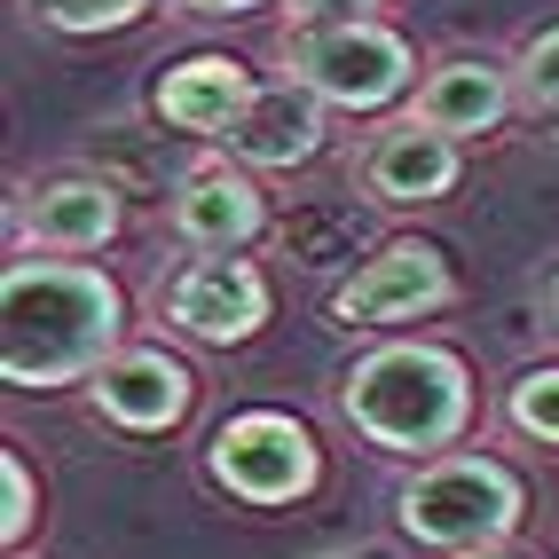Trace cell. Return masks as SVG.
<instances>
[{
  "label": "cell",
  "instance_id": "cell-1",
  "mask_svg": "<svg viewBox=\"0 0 559 559\" xmlns=\"http://www.w3.org/2000/svg\"><path fill=\"white\" fill-rule=\"evenodd\" d=\"M119 340V292L95 269L63 260H9L0 276V370L9 386H63L103 370Z\"/></svg>",
  "mask_w": 559,
  "mask_h": 559
},
{
  "label": "cell",
  "instance_id": "cell-2",
  "mask_svg": "<svg viewBox=\"0 0 559 559\" xmlns=\"http://www.w3.org/2000/svg\"><path fill=\"white\" fill-rule=\"evenodd\" d=\"M465 370L441 347H379L347 379V418L386 450H441L465 433Z\"/></svg>",
  "mask_w": 559,
  "mask_h": 559
},
{
  "label": "cell",
  "instance_id": "cell-3",
  "mask_svg": "<svg viewBox=\"0 0 559 559\" xmlns=\"http://www.w3.org/2000/svg\"><path fill=\"white\" fill-rule=\"evenodd\" d=\"M284 71L300 87H316L323 103L340 110H379L409 87V48L394 40L386 24H292L284 32Z\"/></svg>",
  "mask_w": 559,
  "mask_h": 559
},
{
  "label": "cell",
  "instance_id": "cell-4",
  "mask_svg": "<svg viewBox=\"0 0 559 559\" xmlns=\"http://www.w3.org/2000/svg\"><path fill=\"white\" fill-rule=\"evenodd\" d=\"M520 520V480L489 457H450L402 489V528L441 551H489Z\"/></svg>",
  "mask_w": 559,
  "mask_h": 559
},
{
  "label": "cell",
  "instance_id": "cell-5",
  "mask_svg": "<svg viewBox=\"0 0 559 559\" xmlns=\"http://www.w3.org/2000/svg\"><path fill=\"white\" fill-rule=\"evenodd\" d=\"M213 480L229 497L245 504H292V497H308V480H316V441L276 418V409H245V418H229L213 433Z\"/></svg>",
  "mask_w": 559,
  "mask_h": 559
},
{
  "label": "cell",
  "instance_id": "cell-6",
  "mask_svg": "<svg viewBox=\"0 0 559 559\" xmlns=\"http://www.w3.org/2000/svg\"><path fill=\"white\" fill-rule=\"evenodd\" d=\"M450 300V269H441L433 245H386L379 260L340 284V323H394V316H418V308H441Z\"/></svg>",
  "mask_w": 559,
  "mask_h": 559
},
{
  "label": "cell",
  "instance_id": "cell-7",
  "mask_svg": "<svg viewBox=\"0 0 559 559\" xmlns=\"http://www.w3.org/2000/svg\"><path fill=\"white\" fill-rule=\"evenodd\" d=\"M166 308H174V323L190 331V340L229 347V340H252V331H260V316H269V292H260V276L245 269V260L205 252L198 269L166 292Z\"/></svg>",
  "mask_w": 559,
  "mask_h": 559
},
{
  "label": "cell",
  "instance_id": "cell-8",
  "mask_svg": "<svg viewBox=\"0 0 559 559\" xmlns=\"http://www.w3.org/2000/svg\"><path fill=\"white\" fill-rule=\"evenodd\" d=\"M457 181V134H433L426 119L409 127H386L379 142H370L362 158V190L379 205H418V198H441Z\"/></svg>",
  "mask_w": 559,
  "mask_h": 559
},
{
  "label": "cell",
  "instance_id": "cell-9",
  "mask_svg": "<svg viewBox=\"0 0 559 559\" xmlns=\"http://www.w3.org/2000/svg\"><path fill=\"white\" fill-rule=\"evenodd\" d=\"M316 142H323V95L300 80L260 87L245 103V119L229 127V151L252 166H300V158H316Z\"/></svg>",
  "mask_w": 559,
  "mask_h": 559
},
{
  "label": "cell",
  "instance_id": "cell-10",
  "mask_svg": "<svg viewBox=\"0 0 559 559\" xmlns=\"http://www.w3.org/2000/svg\"><path fill=\"white\" fill-rule=\"evenodd\" d=\"M252 95L260 87L245 80L237 56H190V63H174L158 80V119L181 127V134H229Z\"/></svg>",
  "mask_w": 559,
  "mask_h": 559
},
{
  "label": "cell",
  "instance_id": "cell-11",
  "mask_svg": "<svg viewBox=\"0 0 559 559\" xmlns=\"http://www.w3.org/2000/svg\"><path fill=\"white\" fill-rule=\"evenodd\" d=\"M95 402H103V418H119L134 433H158L174 426L181 409H190V370H181L174 355H110L95 370Z\"/></svg>",
  "mask_w": 559,
  "mask_h": 559
},
{
  "label": "cell",
  "instance_id": "cell-12",
  "mask_svg": "<svg viewBox=\"0 0 559 559\" xmlns=\"http://www.w3.org/2000/svg\"><path fill=\"white\" fill-rule=\"evenodd\" d=\"M174 229L190 237L198 252H237L252 229H260V198H252V181L229 174V166H205L181 181V198H174Z\"/></svg>",
  "mask_w": 559,
  "mask_h": 559
},
{
  "label": "cell",
  "instance_id": "cell-13",
  "mask_svg": "<svg viewBox=\"0 0 559 559\" xmlns=\"http://www.w3.org/2000/svg\"><path fill=\"white\" fill-rule=\"evenodd\" d=\"M418 119L433 134H480V127H497L504 119V71L497 63H473V56L433 63L426 87H418Z\"/></svg>",
  "mask_w": 559,
  "mask_h": 559
},
{
  "label": "cell",
  "instance_id": "cell-14",
  "mask_svg": "<svg viewBox=\"0 0 559 559\" xmlns=\"http://www.w3.org/2000/svg\"><path fill=\"white\" fill-rule=\"evenodd\" d=\"M24 229L40 245H56V252H95L119 229V190H110V181H48V190L24 205Z\"/></svg>",
  "mask_w": 559,
  "mask_h": 559
},
{
  "label": "cell",
  "instance_id": "cell-15",
  "mask_svg": "<svg viewBox=\"0 0 559 559\" xmlns=\"http://www.w3.org/2000/svg\"><path fill=\"white\" fill-rule=\"evenodd\" d=\"M142 9H151V0H32V16L56 24V32H119Z\"/></svg>",
  "mask_w": 559,
  "mask_h": 559
},
{
  "label": "cell",
  "instance_id": "cell-16",
  "mask_svg": "<svg viewBox=\"0 0 559 559\" xmlns=\"http://www.w3.org/2000/svg\"><path fill=\"white\" fill-rule=\"evenodd\" d=\"M512 418H520V433L559 441V370H528V379L512 386Z\"/></svg>",
  "mask_w": 559,
  "mask_h": 559
},
{
  "label": "cell",
  "instance_id": "cell-17",
  "mask_svg": "<svg viewBox=\"0 0 559 559\" xmlns=\"http://www.w3.org/2000/svg\"><path fill=\"white\" fill-rule=\"evenodd\" d=\"M520 87H528L536 110H559V24L544 32V40H528V56H520Z\"/></svg>",
  "mask_w": 559,
  "mask_h": 559
},
{
  "label": "cell",
  "instance_id": "cell-18",
  "mask_svg": "<svg viewBox=\"0 0 559 559\" xmlns=\"http://www.w3.org/2000/svg\"><path fill=\"white\" fill-rule=\"evenodd\" d=\"M0 480H9V512H0V536H24L32 528V473H24V457H9V465H0Z\"/></svg>",
  "mask_w": 559,
  "mask_h": 559
},
{
  "label": "cell",
  "instance_id": "cell-19",
  "mask_svg": "<svg viewBox=\"0 0 559 559\" xmlns=\"http://www.w3.org/2000/svg\"><path fill=\"white\" fill-rule=\"evenodd\" d=\"M370 9H379V0H292V24H355Z\"/></svg>",
  "mask_w": 559,
  "mask_h": 559
},
{
  "label": "cell",
  "instance_id": "cell-20",
  "mask_svg": "<svg viewBox=\"0 0 559 559\" xmlns=\"http://www.w3.org/2000/svg\"><path fill=\"white\" fill-rule=\"evenodd\" d=\"M198 16H237V9H252V0H190Z\"/></svg>",
  "mask_w": 559,
  "mask_h": 559
},
{
  "label": "cell",
  "instance_id": "cell-21",
  "mask_svg": "<svg viewBox=\"0 0 559 559\" xmlns=\"http://www.w3.org/2000/svg\"><path fill=\"white\" fill-rule=\"evenodd\" d=\"M551 316H559V284H551Z\"/></svg>",
  "mask_w": 559,
  "mask_h": 559
},
{
  "label": "cell",
  "instance_id": "cell-22",
  "mask_svg": "<svg viewBox=\"0 0 559 559\" xmlns=\"http://www.w3.org/2000/svg\"><path fill=\"white\" fill-rule=\"evenodd\" d=\"M480 559H489V551H480Z\"/></svg>",
  "mask_w": 559,
  "mask_h": 559
}]
</instances>
